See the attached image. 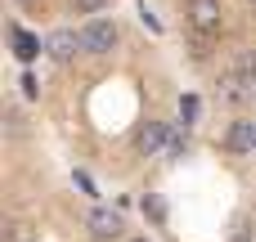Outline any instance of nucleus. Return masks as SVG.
Segmentation results:
<instances>
[{
  "mask_svg": "<svg viewBox=\"0 0 256 242\" xmlns=\"http://www.w3.org/2000/svg\"><path fill=\"white\" fill-rule=\"evenodd\" d=\"M171 135H176V130H171L166 121H148V126L140 130V153H144V157H158V153H166Z\"/></svg>",
  "mask_w": 256,
  "mask_h": 242,
  "instance_id": "nucleus-4",
  "label": "nucleus"
},
{
  "mask_svg": "<svg viewBox=\"0 0 256 242\" xmlns=\"http://www.w3.org/2000/svg\"><path fill=\"white\" fill-rule=\"evenodd\" d=\"M252 144H256V126L252 121H234L230 135H225V148H230V153H248Z\"/></svg>",
  "mask_w": 256,
  "mask_h": 242,
  "instance_id": "nucleus-6",
  "label": "nucleus"
},
{
  "mask_svg": "<svg viewBox=\"0 0 256 242\" xmlns=\"http://www.w3.org/2000/svg\"><path fill=\"white\" fill-rule=\"evenodd\" d=\"M108 4H112V0H72V9H76V13H104Z\"/></svg>",
  "mask_w": 256,
  "mask_h": 242,
  "instance_id": "nucleus-9",
  "label": "nucleus"
},
{
  "mask_svg": "<svg viewBox=\"0 0 256 242\" xmlns=\"http://www.w3.org/2000/svg\"><path fill=\"white\" fill-rule=\"evenodd\" d=\"M76 49H81V31H68V27H58V31L45 40V54H50L54 63H68Z\"/></svg>",
  "mask_w": 256,
  "mask_h": 242,
  "instance_id": "nucleus-5",
  "label": "nucleus"
},
{
  "mask_svg": "<svg viewBox=\"0 0 256 242\" xmlns=\"http://www.w3.org/2000/svg\"><path fill=\"white\" fill-rule=\"evenodd\" d=\"M112 49H117V27L104 22V18H90V22L81 27V54L104 58V54H112Z\"/></svg>",
  "mask_w": 256,
  "mask_h": 242,
  "instance_id": "nucleus-2",
  "label": "nucleus"
},
{
  "mask_svg": "<svg viewBox=\"0 0 256 242\" xmlns=\"http://www.w3.org/2000/svg\"><path fill=\"white\" fill-rule=\"evenodd\" d=\"M243 85H248L243 76H230V81H225V99H230V103H243V99H248V90H243Z\"/></svg>",
  "mask_w": 256,
  "mask_h": 242,
  "instance_id": "nucleus-8",
  "label": "nucleus"
},
{
  "mask_svg": "<svg viewBox=\"0 0 256 242\" xmlns=\"http://www.w3.org/2000/svg\"><path fill=\"white\" fill-rule=\"evenodd\" d=\"M14 54H18L22 63H32V58L40 54V40H36L27 27H14Z\"/></svg>",
  "mask_w": 256,
  "mask_h": 242,
  "instance_id": "nucleus-7",
  "label": "nucleus"
},
{
  "mask_svg": "<svg viewBox=\"0 0 256 242\" xmlns=\"http://www.w3.org/2000/svg\"><path fill=\"white\" fill-rule=\"evenodd\" d=\"M166 157H171V162H176V157H184V139H180V135H171V144H166Z\"/></svg>",
  "mask_w": 256,
  "mask_h": 242,
  "instance_id": "nucleus-12",
  "label": "nucleus"
},
{
  "mask_svg": "<svg viewBox=\"0 0 256 242\" xmlns=\"http://www.w3.org/2000/svg\"><path fill=\"white\" fill-rule=\"evenodd\" d=\"M252 4H256V0H252Z\"/></svg>",
  "mask_w": 256,
  "mask_h": 242,
  "instance_id": "nucleus-15",
  "label": "nucleus"
},
{
  "mask_svg": "<svg viewBox=\"0 0 256 242\" xmlns=\"http://www.w3.org/2000/svg\"><path fill=\"white\" fill-rule=\"evenodd\" d=\"M144 211H148L153 220H166V202H162V198H144Z\"/></svg>",
  "mask_w": 256,
  "mask_h": 242,
  "instance_id": "nucleus-10",
  "label": "nucleus"
},
{
  "mask_svg": "<svg viewBox=\"0 0 256 242\" xmlns=\"http://www.w3.org/2000/svg\"><path fill=\"white\" fill-rule=\"evenodd\" d=\"M184 22H189V31L194 36H220V27H225V4L220 0H189L184 4Z\"/></svg>",
  "mask_w": 256,
  "mask_h": 242,
  "instance_id": "nucleus-1",
  "label": "nucleus"
},
{
  "mask_svg": "<svg viewBox=\"0 0 256 242\" xmlns=\"http://www.w3.org/2000/svg\"><path fill=\"white\" fill-rule=\"evenodd\" d=\"M22 4H32V0H22Z\"/></svg>",
  "mask_w": 256,
  "mask_h": 242,
  "instance_id": "nucleus-14",
  "label": "nucleus"
},
{
  "mask_svg": "<svg viewBox=\"0 0 256 242\" xmlns=\"http://www.w3.org/2000/svg\"><path fill=\"white\" fill-rule=\"evenodd\" d=\"M180 117H184V121H194V117H198V99H194V94H184V99H180Z\"/></svg>",
  "mask_w": 256,
  "mask_h": 242,
  "instance_id": "nucleus-11",
  "label": "nucleus"
},
{
  "mask_svg": "<svg viewBox=\"0 0 256 242\" xmlns=\"http://www.w3.org/2000/svg\"><path fill=\"white\" fill-rule=\"evenodd\" d=\"M130 242H148V238H130Z\"/></svg>",
  "mask_w": 256,
  "mask_h": 242,
  "instance_id": "nucleus-13",
  "label": "nucleus"
},
{
  "mask_svg": "<svg viewBox=\"0 0 256 242\" xmlns=\"http://www.w3.org/2000/svg\"><path fill=\"white\" fill-rule=\"evenodd\" d=\"M86 229H90V238L112 242V238H122L126 220H122V211H112V207H94V211H86Z\"/></svg>",
  "mask_w": 256,
  "mask_h": 242,
  "instance_id": "nucleus-3",
  "label": "nucleus"
}]
</instances>
